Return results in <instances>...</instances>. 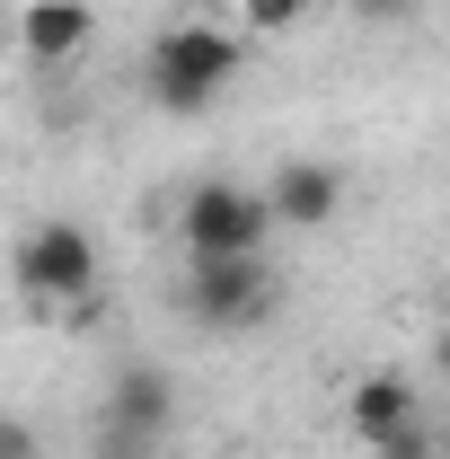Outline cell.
<instances>
[{
  "label": "cell",
  "mask_w": 450,
  "mask_h": 459,
  "mask_svg": "<svg viewBox=\"0 0 450 459\" xmlns=\"http://www.w3.org/2000/svg\"><path fill=\"white\" fill-rule=\"evenodd\" d=\"M238 36L229 27H203V18H177L151 36V54H142V98L160 115H203L229 98V80H238Z\"/></svg>",
  "instance_id": "cell-1"
},
{
  "label": "cell",
  "mask_w": 450,
  "mask_h": 459,
  "mask_svg": "<svg viewBox=\"0 0 450 459\" xmlns=\"http://www.w3.org/2000/svg\"><path fill=\"white\" fill-rule=\"evenodd\" d=\"M9 283L36 309H80L89 318V300H98V238H89V221H71V212L27 221L18 247H9Z\"/></svg>",
  "instance_id": "cell-2"
},
{
  "label": "cell",
  "mask_w": 450,
  "mask_h": 459,
  "mask_svg": "<svg viewBox=\"0 0 450 459\" xmlns=\"http://www.w3.org/2000/svg\"><path fill=\"white\" fill-rule=\"evenodd\" d=\"M177 309H186L203 336H256V327L282 309V274L265 265V256H195Z\"/></svg>",
  "instance_id": "cell-3"
},
{
  "label": "cell",
  "mask_w": 450,
  "mask_h": 459,
  "mask_svg": "<svg viewBox=\"0 0 450 459\" xmlns=\"http://www.w3.org/2000/svg\"><path fill=\"white\" fill-rule=\"evenodd\" d=\"M177 238H186V256H265L274 212H265L256 186L203 177V186H186V204H177Z\"/></svg>",
  "instance_id": "cell-4"
},
{
  "label": "cell",
  "mask_w": 450,
  "mask_h": 459,
  "mask_svg": "<svg viewBox=\"0 0 450 459\" xmlns=\"http://www.w3.org/2000/svg\"><path fill=\"white\" fill-rule=\"evenodd\" d=\"M265 212H274V230H327L344 212V169L336 160H282L265 177Z\"/></svg>",
  "instance_id": "cell-5"
},
{
  "label": "cell",
  "mask_w": 450,
  "mask_h": 459,
  "mask_svg": "<svg viewBox=\"0 0 450 459\" xmlns=\"http://www.w3.org/2000/svg\"><path fill=\"white\" fill-rule=\"evenodd\" d=\"M98 424L169 442V424H177V380L160 371V362H124V371L107 380V406H98Z\"/></svg>",
  "instance_id": "cell-6"
},
{
  "label": "cell",
  "mask_w": 450,
  "mask_h": 459,
  "mask_svg": "<svg viewBox=\"0 0 450 459\" xmlns=\"http://www.w3.org/2000/svg\"><path fill=\"white\" fill-rule=\"evenodd\" d=\"M424 406H415V380L406 371H362L353 389H344V433L371 451V442H389L397 424H415Z\"/></svg>",
  "instance_id": "cell-7"
},
{
  "label": "cell",
  "mask_w": 450,
  "mask_h": 459,
  "mask_svg": "<svg viewBox=\"0 0 450 459\" xmlns=\"http://www.w3.org/2000/svg\"><path fill=\"white\" fill-rule=\"evenodd\" d=\"M89 36H98V9L89 0H27V18H18V45L36 62H71Z\"/></svg>",
  "instance_id": "cell-8"
},
{
  "label": "cell",
  "mask_w": 450,
  "mask_h": 459,
  "mask_svg": "<svg viewBox=\"0 0 450 459\" xmlns=\"http://www.w3.org/2000/svg\"><path fill=\"white\" fill-rule=\"evenodd\" d=\"M371 459H442V451H433V424L415 415V424H397L389 442H371Z\"/></svg>",
  "instance_id": "cell-9"
},
{
  "label": "cell",
  "mask_w": 450,
  "mask_h": 459,
  "mask_svg": "<svg viewBox=\"0 0 450 459\" xmlns=\"http://www.w3.org/2000/svg\"><path fill=\"white\" fill-rule=\"evenodd\" d=\"M169 442H151V433H115V424H98V451L89 459H160Z\"/></svg>",
  "instance_id": "cell-10"
},
{
  "label": "cell",
  "mask_w": 450,
  "mask_h": 459,
  "mask_svg": "<svg viewBox=\"0 0 450 459\" xmlns=\"http://www.w3.org/2000/svg\"><path fill=\"white\" fill-rule=\"evenodd\" d=\"M238 9H247V27H265V36H282V27L309 18V0H238Z\"/></svg>",
  "instance_id": "cell-11"
},
{
  "label": "cell",
  "mask_w": 450,
  "mask_h": 459,
  "mask_svg": "<svg viewBox=\"0 0 450 459\" xmlns=\"http://www.w3.org/2000/svg\"><path fill=\"white\" fill-rule=\"evenodd\" d=\"M0 459H45V442H36L27 415H0Z\"/></svg>",
  "instance_id": "cell-12"
},
{
  "label": "cell",
  "mask_w": 450,
  "mask_h": 459,
  "mask_svg": "<svg viewBox=\"0 0 450 459\" xmlns=\"http://www.w3.org/2000/svg\"><path fill=\"white\" fill-rule=\"evenodd\" d=\"M415 9H424V0H353V18H362V27H406Z\"/></svg>",
  "instance_id": "cell-13"
},
{
  "label": "cell",
  "mask_w": 450,
  "mask_h": 459,
  "mask_svg": "<svg viewBox=\"0 0 450 459\" xmlns=\"http://www.w3.org/2000/svg\"><path fill=\"white\" fill-rule=\"evenodd\" d=\"M433 371L450 380V318H442V336H433Z\"/></svg>",
  "instance_id": "cell-14"
},
{
  "label": "cell",
  "mask_w": 450,
  "mask_h": 459,
  "mask_svg": "<svg viewBox=\"0 0 450 459\" xmlns=\"http://www.w3.org/2000/svg\"><path fill=\"white\" fill-rule=\"evenodd\" d=\"M433 451H442V459H450V415H442V424H433Z\"/></svg>",
  "instance_id": "cell-15"
}]
</instances>
